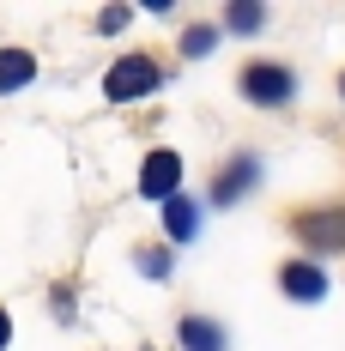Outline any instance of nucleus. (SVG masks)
Masks as SVG:
<instances>
[{"label": "nucleus", "instance_id": "nucleus-1", "mask_svg": "<svg viewBox=\"0 0 345 351\" xmlns=\"http://www.w3.org/2000/svg\"><path fill=\"white\" fill-rule=\"evenodd\" d=\"M237 91H242L254 109H291V104H297V73L285 67V61H267V55H254V61H242Z\"/></svg>", "mask_w": 345, "mask_h": 351}, {"label": "nucleus", "instance_id": "nucleus-2", "mask_svg": "<svg viewBox=\"0 0 345 351\" xmlns=\"http://www.w3.org/2000/svg\"><path fill=\"white\" fill-rule=\"evenodd\" d=\"M291 237L303 243V261H315V254H345V206L291 212Z\"/></svg>", "mask_w": 345, "mask_h": 351}, {"label": "nucleus", "instance_id": "nucleus-3", "mask_svg": "<svg viewBox=\"0 0 345 351\" xmlns=\"http://www.w3.org/2000/svg\"><path fill=\"white\" fill-rule=\"evenodd\" d=\"M158 85H164V67H158L152 55H121V61L104 73V97L109 104H139V97H152Z\"/></svg>", "mask_w": 345, "mask_h": 351}, {"label": "nucleus", "instance_id": "nucleus-4", "mask_svg": "<svg viewBox=\"0 0 345 351\" xmlns=\"http://www.w3.org/2000/svg\"><path fill=\"white\" fill-rule=\"evenodd\" d=\"M261 176H267V164H261L254 152H230V158L212 170V194H206V200H212V206H237L242 194L261 188Z\"/></svg>", "mask_w": 345, "mask_h": 351}, {"label": "nucleus", "instance_id": "nucleus-5", "mask_svg": "<svg viewBox=\"0 0 345 351\" xmlns=\"http://www.w3.org/2000/svg\"><path fill=\"white\" fill-rule=\"evenodd\" d=\"M139 194L145 200H170V194H182V152H170V145H158V152H145V164H139Z\"/></svg>", "mask_w": 345, "mask_h": 351}, {"label": "nucleus", "instance_id": "nucleus-6", "mask_svg": "<svg viewBox=\"0 0 345 351\" xmlns=\"http://www.w3.org/2000/svg\"><path fill=\"white\" fill-rule=\"evenodd\" d=\"M278 291H285L291 303H321V297H327V273H321V261H303V254L285 261V267H278Z\"/></svg>", "mask_w": 345, "mask_h": 351}, {"label": "nucleus", "instance_id": "nucleus-7", "mask_svg": "<svg viewBox=\"0 0 345 351\" xmlns=\"http://www.w3.org/2000/svg\"><path fill=\"white\" fill-rule=\"evenodd\" d=\"M176 339H182V351H230L224 321H212V315H182L176 321Z\"/></svg>", "mask_w": 345, "mask_h": 351}, {"label": "nucleus", "instance_id": "nucleus-8", "mask_svg": "<svg viewBox=\"0 0 345 351\" xmlns=\"http://www.w3.org/2000/svg\"><path fill=\"white\" fill-rule=\"evenodd\" d=\"M164 237H170V243H194V237H200V206H194L188 194H170V200H164Z\"/></svg>", "mask_w": 345, "mask_h": 351}, {"label": "nucleus", "instance_id": "nucleus-9", "mask_svg": "<svg viewBox=\"0 0 345 351\" xmlns=\"http://www.w3.org/2000/svg\"><path fill=\"white\" fill-rule=\"evenodd\" d=\"M36 79V55L31 49H0V97L6 91H25Z\"/></svg>", "mask_w": 345, "mask_h": 351}, {"label": "nucleus", "instance_id": "nucleus-10", "mask_svg": "<svg viewBox=\"0 0 345 351\" xmlns=\"http://www.w3.org/2000/svg\"><path fill=\"white\" fill-rule=\"evenodd\" d=\"M224 31L230 36H261L267 31V6L261 0H230L224 6Z\"/></svg>", "mask_w": 345, "mask_h": 351}, {"label": "nucleus", "instance_id": "nucleus-11", "mask_svg": "<svg viewBox=\"0 0 345 351\" xmlns=\"http://www.w3.org/2000/svg\"><path fill=\"white\" fill-rule=\"evenodd\" d=\"M212 49H218V25H188L182 31V55L188 61H206Z\"/></svg>", "mask_w": 345, "mask_h": 351}, {"label": "nucleus", "instance_id": "nucleus-12", "mask_svg": "<svg viewBox=\"0 0 345 351\" xmlns=\"http://www.w3.org/2000/svg\"><path fill=\"white\" fill-rule=\"evenodd\" d=\"M139 273H145V279H170L176 254H170V248H139Z\"/></svg>", "mask_w": 345, "mask_h": 351}, {"label": "nucleus", "instance_id": "nucleus-13", "mask_svg": "<svg viewBox=\"0 0 345 351\" xmlns=\"http://www.w3.org/2000/svg\"><path fill=\"white\" fill-rule=\"evenodd\" d=\"M128 19H134L128 6H104V12H97V31H104V36H115V31H128Z\"/></svg>", "mask_w": 345, "mask_h": 351}, {"label": "nucleus", "instance_id": "nucleus-14", "mask_svg": "<svg viewBox=\"0 0 345 351\" xmlns=\"http://www.w3.org/2000/svg\"><path fill=\"white\" fill-rule=\"evenodd\" d=\"M12 346V315H6V309H0V351Z\"/></svg>", "mask_w": 345, "mask_h": 351}, {"label": "nucleus", "instance_id": "nucleus-15", "mask_svg": "<svg viewBox=\"0 0 345 351\" xmlns=\"http://www.w3.org/2000/svg\"><path fill=\"white\" fill-rule=\"evenodd\" d=\"M340 97H345V73H340Z\"/></svg>", "mask_w": 345, "mask_h": 351}]
</instances>
